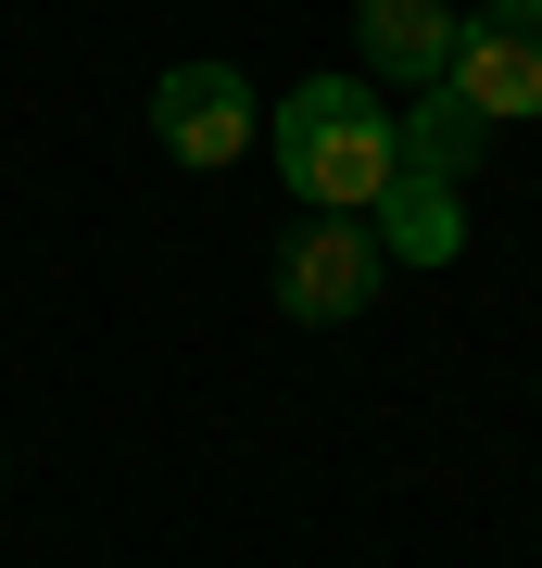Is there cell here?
Masks as SVG:
<instances>
[{
  "instance_id": "obj_1",
  "label": "cell",
  "mask_w": 542,
  "mask_h": 568,
  "mask_svg": "<svg viewBox=\"0 0 542 568\" xmlns=\"http://www.w3.org/2000/svg\"><path fill=\"white\" fill-rule=\"evenodd\" d=\"M265 140H278V178L303 190V215H366L391 190L403 164V126L366 77H303L278 89V114H265Z\"/></svg>"
},
{
  "instance_id": "obj_2",
  "label": "cell",
  "mask_w": 542,
  "mask_h": 568,
  "mask_svg": "<svg viewBox=\"0 0 542 568\" xmlns=\"http://www.w3.org/2000/svg\"><path fill=\"white\" fill-rule=\"evenodd\" d=\"M379 291H391V253L366 215H290V241H278V316L290 328H354Z\"/></svg>"
},
{
  "instance_id": "obj_3",
  "label": "cell",
  "mask_w": 542,
  "mask_h": 568,
  "mask_svg": "<svg viewBox=\"0 0 542 568\" xmlns=\"http://www.w3.org/2000/svg\"><path fill=\"white\" fill-rule=\"evenodd\" d=\"M442 89H454L480 126H530V114H542V0H480V13L454 26Z\"/></svg>"
},
{
  "instance_id": "obj_4",
  "label": "cell",
  "mask_w": 542,
  "mask_h": 568,
  "mask_svg": "<svg viewBox=\"0 0 542 568\" xmlns=\"http://www.w3.org/2000/svg\"><path fill=\"white\" fill-rule=\"evenodd\" d=\"M152 140L215 178V164H241L265 140V102H253L241 63H164V77H152Z\"/></svg>"
},
{
  "instance_id": "obj_5",
  "label": "cell",
  "mask_w": 542,
  "mask_h": 568,
  "mask_svg": "<svg viewBox=\"0 0 542 568\" xmlns=\"http://www.w3.org/2000/svg\"><path fill=\"white\" fill-rule=\"evenodd\" d=\"M454 0H366L354 13V51H366V89H442V63H454Z\"/></svg>"
},
{
  "instance_id": "obj_6",
  "label": "cell",
  "mask_w": 542,
  "mask_h": 568,
  "mask_svg": "<svg viewBox=\"0 0 542 568\" xmlns=\"http://www.w3.org/2000/svg\"><path fill=\"white\" fill-rule=\"evenodd\" d=\"M366 227H379L391 265H454V253H467V203H454V178H417V164H391V190L366 203Z\"/></svg>"
},
{
  "instance_id": "obj_7",
  "label": "cell",
  "mask_w": 542,
  "mask_h": 568,
  "mask_svg": "<svg viewBox=\"0 0 542 568\" xmlns=\"http://www.w3.org/2000/svg\"><path fill=\"white\" fill-rule=\"evenodd\" d=\"M391 126H403V164H417V178H454V190H467V164H480V140H492V126L467 114L454 89H417Z\"/></svg>"
}]
</instances>
